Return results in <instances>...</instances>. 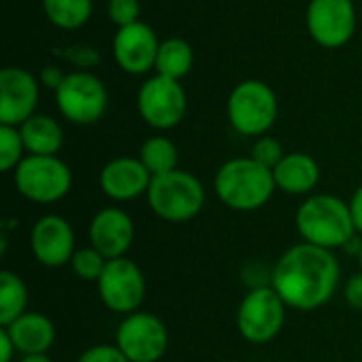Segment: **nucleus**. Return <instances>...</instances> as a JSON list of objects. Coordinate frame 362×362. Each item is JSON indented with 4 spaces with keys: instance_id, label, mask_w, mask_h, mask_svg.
<instances>
[{
    "instance_id": "nucleus-1",
    "label": "nucleus",
    "mask_w": 362,
    "mask_h": 362,
    "mask_svg": "<svg viewBox=\"0 0 362 362\" xmlns=\"http://www.w3.org/2000/svg\"><path fill=\"white\" fill-rule=\"evenodd\" d=\"M339 278L341 267L333 250L303 242L291 246L278 259L272 286L291 310L314 312L333 299Z\"/></svg>"
},
{
    "instance_id": "nucleus-2",
    "label": "nucleus",
    "mask_w": 362,
    "mask_h": 362,
    "mask_svg": "<svg viewBox=\"0 0 362 362\" xmlns=\"http://www.w3.org/2000/svg\"><path fill=\"white\" fill-rule=\"evenodd\" d=\"M274 170L261 165L252 157L225 161L214 176V193L238 212H255L263 208L276 191Z\"/></svg>"
},
{
    "instance_id": "nucleus-3",
    "label": "nucleus",
    "mask_w": 362,
    "mask_h": 362,
    "mask_svg": "<svg viewBox=\"0 0 362 362\" xmlns=\"http://www.w3.org/2000/svg\"><path fill=\"white\" fill-rule=\"evenodd\" d=\"M295 225L303 242L327 250L348 246L356 233L350 204L329 193L308 197L295 214Z\"/></svg>"
},
{
    "instance_id": "nucleus-4",
    "label": "nucleus",
    "mask_w": 362,
    "mask_h": 362,
    "mask_svg": "<svg viewBox=\"0 0 362 362\" xmlns=\"http://www.w3.org/2000/svg\"><path fill=\"white\" fill-rule=\"evenodd\" d=\"M151 210L168 223H187L195 218L206 204V191L197 176L185 170L153 176L146 191Z\"/></svg>"
},
{
    "instance_id": "nucleus-5",
    "label": "nucleus",
    "mask_w": 362,
    "mask_h": 362,
    "mask_svg": "<svg viewBox=\"0 0 362 362\" xmlns=\"http://www.w3.org/2000/svg\"><path fill=\"white\" fill-rule=\"evenodd\" d=\"M15 189L34 204H55L72 189V172L57 155H28L13 172Z\"/></svg>"
},
{
    "instance_id": "nucleus-6",
    "label": "nucleus",
    "mask_w": 362,
    "mask_h": 362,
    "mask_svg": "<svg viewBox=\"0 0 362 362\" xmlns=\"http://www.w3.org/2000/svg\"><path fill=\"white\" fill-rule=\"evenodd\" d=\"M227 117L238 134L261 138L276 123L278 98L263 81H242L227 100Z\"/></svg>"
},
{
    "instance_id": "nucleus-7",
    "label": "nucleus",
    "mask_w": 362,
    "mask_h": 362,
    "mask_svg": "<svg viewBox=\"0 0 362 362\" xmlns=\"http://www.w3.org/2000/svg\"><path fill=\"white\" fill-rule=\"evenodd\" d=\"M286 303L274 291V286H255L250 288L235 314L240 335L255 344L263 346L276 339L286 322Z\"/></svg>"
},
{
    "instance_id": "nucleus-8",
    "label": "nucleus",
    "mask_w": 362,
    "mask_h": 362,
    "mask_svg": "<svg viewBox=\"0 0 362 362\" xmlns=\"http://www.w3.org/2000/svg\"><path fill=\"white\" fill-rule=\"evenodd\" d=\"M55 102L62 117H66L70 123L91 125L104 117L108 91L95 74L76 70L68 72L64 83L55 89Z\"/></svg>"
},
{
    "instance_id": "nucleus-9",
    "label": "nucleus",
    "mask_w": 362,
    "mask_h": 362,
    "mask_svg": "<svg viewBox=\"0 0 362 362\" xmlns=\"http://www.w3.org/2000/svg\"><path fill=\"white\" fill-rule=\"evenodd\" d=\"M117 346L129 362H159L168 352L170 333L155 314L134 312L121 320Z\"/></svg>"
},
{
    "instance_id": "nucleus-10",
    "label": "nucleus",
    "mask_w": 362,
    "mask_h": 362,
    "mask_svg": "<svg viewBox=\"0 0 362 362\" xmlns=\"http://www.w3.org/2000/svg\"><path fill=\"white\" fill-rule=\"evenodd\" d=\"M95 284L102 303L115 314L127 316L138 312L146 295L144 274L127 257L110 259Z\"/></svg>"
},
{
    "instance_id": "nucleus-11",
    "label": "nucleus",
    "mask_w": 362,
    "mask_h": 362,
    "mask_svg": "<svg viewBox=\"0 0 362 362\" xmlns=\"http://www.w3.org/2000/svg\"><path fill=\"white\" fill-rule=\"evenodd\" d=\"M138 112L155 129H172L187 115V91L176 78L153 76L138 91Z\"/></svg>"
},
{
    "instance_id": "nucleus-12",
    "label": "nucleus",
    "mask_w": 362,
    "mask_h": 362,
    "mask_svg": "<svg viewBox=\"0 0 362 362\" xmlns=\"http://www.w3.org/2000/svg\"><path fill=\"white\" fill-rule=\"evenodd\" d=\"M305 19L312 38L327 49L344 47L356 30L352 0H312Z\"/></svg>"
},
{
    "instance_id": "nucleus-13",
    "label": "nucleus",
    "mask_w": 362,
    "mask_h": 362,
    "mask_svg": "<svg viewBox=\"0 0 362 362\" xmlns=\"http://www.w3.org/2000/svg\"><path fill=\"white\" fill-rule=\"evenodd\" d=\"M30 250L42 267L57 269L68 265L76 252L72 225L57 214L40 216L30 231Z\"/></svg>"
},
{
    "instance_id": "nucleus-14",
    "label": "nucleus",
    "mask_w": 362,
    "mask_h": 362,
    "mask_svg": "<svg viewBox=\"0 0 362 362\" xmlns=\"http://www.w3.org/2000/svg\"><path fill=\"white\" fill-rule=\"evenodd\" d=\"M38 106V81L19 66L0 70V125L19 127L34 117Z\"/></svg>"
},
{
    "instance_id": "nucleus-15",
    "label": "nucleus",
    "mask_w": 362,
    "mask_h": 362,
    "mask_svg": "<svg viewBox=\"0 0 362 362\" xmlns=\"http://www.w3.org/2000/svg\"><path fill=\"white\" fill-rule=\"evenodd\" d=\"M159 45L155 30L144 21H136L117 30L112 38V55L119 68L127 74H146L157 64Z\"/></svg>"
},
{
    "instance_id": "nucleus-16",
    "label": "nucleus",
    "mask_w": 362,
    "mask_h": 362,
    "mask_svg": "<svg viewBox=\"0 0 362 362\" xmlns=\"http://www.w3.org/2000/svg\"><path fill=\"white\" fill-rule=\"evenodd\" d=\"M134 235L136 227L132 216L119 208H104L89 223V242L108 261L125 257L134 244Z\"/></svg>"
},
{
    "instance_id": "nucleus-17",
    "label": "nucleus",
    "mask_w": 362,
    "mask_h": 362,
    "mask_svg": "<svg viewBox=\"0 0 362 362\" xmlns=\"http://www.w3.org/2000/svg\"><path fill=\"white\" fill-rule=\"evenodd\" d=\"M151 180V172L136 157H117L100 172V187L115 202H132L146 195Z\"/></svg>"
},
{
    "instance_id": "nucleus-18",
    "label": "nucleus",
    "mask_w": 362,
    "mask_h": 362,
    "mask_svg": "<svg viewBox=\"0 0 362 362\" xmlns=\"http://www.w3.org/2000/svg\"><path fill=\"white\" fill-rule=\"evenodd\" d=\"M2 329H6L17 354L21 356L47 354L55 344V325L51 322V318L38 312H25L15 322Z\"/></svg>"
},
{
    "instance_id": "nucleus-19",
    "label": "nucleus",
    "mask_w": 362,
    "mask_h": 362,
    "mask_svg": "<svg viewBox=\"0 0 362 362\" xmlns=\"http://www.w3.org/2000/svg\"><path fill=\"white\" fill-rule=\"evenodd\" d=\"M276 187L288 195H305L320 182V165L305 153H288L274 168Z\"/></svg>"
},
{
    "instance_id": "nucleus-20",
    "label": "nucleus",
    "mask_w": 362,
    "mask_h": 362,
    "mask_svg": "<svg viewBox=\"0 0 362 362\" xmlns=\"http://www.w3.org/2000/svg\"><path fill=\"white\" fill-rule=\"evenodd\" d=\"M19 134L30 155H57L64 144L62 125L47 115L30 117L25 123L19 125Z\"/></svg>"
},
{
    "instance_id": "nucleus-21",
    "label": "nucleus",
    "mask_w": 362,
    "mask_h": 362,
    "mask_svg": "<svg viewBox=\"0 0 362 362\" xmlns=\"http://www.w3.org/2000/svg\"><path fill=\"white\" fill-rule=\"evenodd\" d=\"M157 74L180 81L193 68V49L185 38H168L159 45L157 53Z\"/></svg>"
},
{
    "instance_id": "nucleus-22",
    "label": "nucleus",
    "mask_w": 362,
    "mask_h": 362,
    "mask_svg": "<svg viewBox=\"0 0 362 362\" xmlns=\"http://www.w3.org/2000/svg\"><path fill=\"white\" fill-rule=\"evenodd\" d=\"M25 312H28L25 282L8 269L0 272V327H8Z\"/></svg>"
},
{
    "instance_id": "nucleus-23",
    "label": "nucleus",
    "mask_w": 362,
    "mask_h": 362,
    "mask_svg": "<svg viewBox=\"0 0 362 362\" xmlns=\"http://www.w3.org/2000/svg\"><path fill=\"white\" fill-rule=\"evenodd\" d=\"M47 19L62 30L85 25L93 13V0H42Z\"/></svg>"
},
{
    "instance_id": "nucleus-24",
    "label": "nucleus",
    "mask_w": 362,
    "mask_h": 362,
    "mask_svg": "<svg viewBox=\"0 0 362 362\" xmlns=\"http://www.w3.org/2000/svg\"><path fill=\"white\" fill-rule=\"evenodd\" d=\"M138 159L144 163V168L151 172V176L168 174V172L176 170V165H178V148L170 138L153 136L142 144Z\"/></svg>"
},
{
    "instance_id": "nucleus-25",
    "label": "nucleus",
    "mask_w": 362,
    "mask_h": 362,
    "mask_svg": "<svg viewBox=\"0 0 362 362\" xmlns=\"http://www.w3.org/2000/svg\"><path fill=\"white\" fill-rule=\"evenodd\" d=\"M23 140L19 127L0 125V170L15 172V168L23 161Z\"/></svg>"
},
{
    "instance_id": "nucleus-26",
    "label": "nucleus",
    "mask_w": 362,
    "mask_h": 362,
    "mask_svg": "<svg viewBox=\"0 0 362 362\" xmlns=\"http://www.w3.org/2000/svg\"><path fill=\"white\" fill-rule=\"evenodd\" d=\"M106 263H108V259L102 252H98L93 246H87V248H78L74 252L70 267L76 278H81L85 282H98Z\"/></svg>"
},
{
    "instance_id": "nucleus-27",
    "label": "nucleus",
    "mask_w": 362,
    "mask_h": 362,
    "mask_svg": "<svg viewBox=\"0 0 362 362\" xmlns=\"http://www.w3.org/2000/svg\"><path fill=\"white\" fill-rule=\"evenodd\" d=\"M255 161H259L261 165L274 170L282 159H284V148L280 144V140H276L274 136H261L255 146H252V155Z\"/></svg>"
},
{
    "instance_id": "nucleus-28",
    "label": "nucleus",
    "mask_w": 362,
    "mask_h": 362,
    "mask_svg": "<svg viewBox=\"0 0 362 362\" xmlns=\"http://www.w3.org/2000/svg\"><path fill=\"white\" fill-rule=\"evenodd\" d=\"M108 17L115 25L125 28L140 21V2L138 0H108Z\"/></svg>"
},
{
    "instance_id": "nucleus-29",
    "label": "nucleus",
    "mask_w": 362,
    "mask_h": 362,
    "mask_svg": "<svg viewBox=\"0 0 362 362\" xmlns=\"http://www.w3.org/2000/svg\"><path fill=\"white\" fill-rule=\"evenodd\" d=\"M76 362H129L127 356L119 350V346H91L87 348Z\"/></svg>"
},
{
    "instance_id": "nucleus-30",
    "label": "nucleus",
    "mask_w": 362,
    "mask_h": 362,
    "mask_svg": "<svg viewBox=\"0 0 362 362\" xmlns=\"http://www.w3.org/2000/svg\"><path fill=\"white\" fill-rule=\"evenodd\" d=\"M344 295H346V301H348V305H350L352 310L362 312V272L354 274V276L348 280Z\"/></svg>"
},
{
    "instance_id": "nucleus-31",
    "label": "nucleus",
    "mask_w": 362,
    "mask_h": 362,
    "mask_svg": "<svg viewBox=\"0 0 362 362\" xmlns=\"http://www.w3.org/2000/svg\"><path fill=\"white\" fill-rule=\"evenodd\" d=\"M64 78H66V74L57 66H45L40 70V83L49 89H57L64 83Z\"/></svg>"
},
{
    "instance_id": "nucleus-32",
    "label": "nucleus",
    "mask_w": 362,
    "mask_h": 362,
    "mask_svg": "<svg viewBox=\"0 0 362 362\" xmlns=\"http://www.w3.org/2000/svg\"><path fill=\"white\" fill-rule=\"evenodd\" d=\"M350 212H352V221H354L356 233H362V185L354 191V195L350 199Z\"/></svg>"
},
{
    "instance_id": "nucleus-33",
    "label": "nucleus",
    "mask_w": 362,
    "mask_h": 362,
    "mask_svg": "<svg viewBox=\"0 0 362 362\" xmlns=\"http://www.w3.org/2000/svg\"><path fill=\"white\" fill-rule=\"evenodd\" d=\"M17 354L13 339L8 337L6 329H0V362H13V356Z\"/></svg>"
},
{
    "instance_id": "nucleus-34",
    "label": "nucleus",
    "mask_w": 362,
    "mask_h": 362,
    "mask_svg": "<svg viewBox=\"0 0 362 362\" xmlns=\"http://www.w3.org/2000/svg\"><path fill=\"white\" fill-rule=\"evenodd\" d=\"M19 362H53L47 354H30V356H21Z\"/></svg>"
},
{
    "instance_id": "nucleus-35",
    "label": "nucleus",
    "mask_w": 362,
    "mask_h": 362,
    "mask_svg": "<svg viewBox=\"0 0 362 362\" xmlns=\"http://www.w3.org/2000/svg\"><path fill=\"white\" fill-rule=\"evenodd\" d=\"M358 261H361V272H362V242L358 244Z\"/></svg>"
},
{
    "instance_id": "nucleus-36",
    "label": "nucleus",
    "mask_w": 362,
    "mask_h": 362,
    "mask_svg": "<svg viewBox=\"0 0 362 362\" xmlns=\"http://www.w3.org/2000/svg\"><path fill=\"white\" fill-rule=\"evenodd\" d=\"M352 2H356V0H352Z\"/></svg>"
}]
</instances>
